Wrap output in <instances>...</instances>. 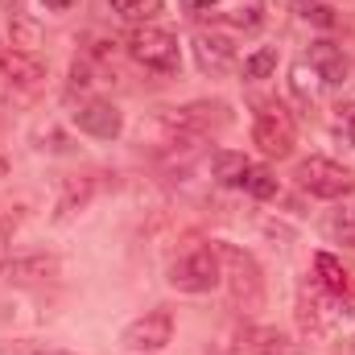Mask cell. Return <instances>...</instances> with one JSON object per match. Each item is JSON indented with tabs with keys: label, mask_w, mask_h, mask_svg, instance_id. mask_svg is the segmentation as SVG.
Returning a JSON list of instances; mask_svg holds the SVG:
<instances>
[{
	"label": "cell",
	"mask_w": 355,
	"mask_h": 355,
	"mask_svg": "<svg viewBox=\"0 0 355 355\" xmlns=\"http://www.w3.org/2000/svg\"><path fill=\"white\" fill-rule=\"evenodd\" d=\"M170 285L182 293H207L219 285V252L215 248H194L170 268Z\"/></svg>",
	"instance_id": "3"
},
{
	"label": "cell",
	"mask_w": 355,
	"mask_h": 355,
	"mask_svg": "<svg viewBox=\"0 0 355 355\" xmlns=\"http://www.w3.org/2000/svg\"><path fill=\"white\" fill-rule=\"evenodd\" d=\"M33 355H71V352H33Z\"/></svg>",
	"instance_id": "25"
},
{
	"label": "cell",
	"mask_w": 355,
	"mask_h": 355,
	"mask_svg": "<svg viewBox=\"0 0 355 355\" xmlns=\"http://www.w3.org/2000/svg\"><path fill=\"white\" fill-rule=\"evenodd\" d=\"M314 272H318V281H322L327 293H347V285H352V281H347V268L339 265L331 252H318V257H314Z\"/></svg>",
	"instance_id": "14"
},
{
	"label": "cell",
	"mask_w": 355,
	"mask_h": 355,
	"mask_svg": "<svg viewBox=\"0 0 355 355\" xmlns=\"http://www.w3.org/2000/svg\"><path fill=\"white\" fill-rule=\"evenodd\" d=\"M124 21H149V17H157L162 12V4L166 0H107Z\"/></svg>",
	"instance_id": "16"
},
{
	"label": "cell",
	"mask_w": 355,
	"mask_h": 355,
	"mask_svg": "<svg viewBox=\"0 0 355 355\" xmlns=\"http://www.w3.org/2000/svg\"><path fill=\"white\" fill-rule=\"evenodd\" d=\"M244 190H248L252 198H272V194H277V178H272L268 166H252L248 178H244Z\"/></svg>",
	"instance_id": "17"
},
{
	"label": "cell",
	"mask_w": 355,
	"mask_h": 355,
	"mask_svg": "<svg viewBox=\"0 0 355 355\" xmlns=\"http://www.w3.org/2000/svg\"><path fill=\"white\" fill-rule=\"evenodd\" d=\"M75 124L91 132V137H99V141H116L120 137V128H124V116L107 103V99H91L83 103L79 112H75Z\"/></svg>",
	"instance_id": "8"
},
{
	"label": "cell",
	"mask_w": 355,
	"mask_h": 355,
	"mask_svg": "<svg viewBox=\"0 0 355 355\" xmlns=\"http://www.w3.org/2000/svg\"><path fill=\"white\" fill-rule=\"evenodd\" d=\"M252 137H257V145L265 149L268 157H289V153H293V120H289V112H285L281 103L261 107Z\"/></svg>",
	"instance_id": "6"
},
{
	"label": "cell",
	"mask_w": 355,
	"mask_h": 355,
	"mask_svg": "<svg viewBox=\"0 0 355 355\" xmlns=\"http://www.w3.org/2000/svg\"><path fill=\"white\" fill-rule=\"evenodd\" d=\"M50 272H54V261H46V257L12 261V265H8V277H12V281H37V277H50Z\"/></svg>",
	"instance_id": "18"
},
{
	"label": "cell",
	"mask_w": 355,
	"mask_h": 355,
	"mask_svg": "<svg viewBox=\"0 0 355 355\" xmlns=\"http://www.w3.org/2000/svg\"><path fill=\"white\" fill-rule=\"evenodd\" d=\"M194 58L202 71H227L236 62V46L223 33H198L194 37Z\"/></svg>",
	"instance_id": "9"
},
{
	"label": "cell",
	"mask_w": 355,
	"mask_h": 355,
	"mask_svg": "<svg viewBox=\"0 0 355 355\" xmlns=\"http://www.w3.org/2000/svg\"><path fill=\"white\" fill-rule=\"evenodd\" d=\"M182 8L194 12V17L227 21L236 29H257L265 21V4L261 0H182Z\"/></svg>",
	"instance_id": "5"
},
{
	"label": "cell",
	"mask_w": 355,
	"mask_h": 355,
	"mask_svg": "<svg viewBox=\"0 0 355 355\" xmlns=\"http://www.w3.org/2000/svg\"><path fill=\"white\" fill-rule=\"evenodd\" d=\"M331 124H335V132L343 137V145H352L355 149V103H339Z\"/></svg>",
	"instance_id": "21"
},
{
	"label": "cell",
	"mask_w": 355,
	"mask_h": 355,
	"mask_svg": "<svg viewBox=\"0 0 355 355\" xmlns=\"http://www.w3.org/2000/svg\"><path fill=\"white\" fill-rule=\"evenodd\" d=\"M318 87H322V79H318V71L302 58V62H293V91L302 95V99H314L318 95Z\"/></svg>",
	"instance_id": "19"
},
{
	"label": "cell",
	"mask_w": 355,
	"mask_h": 355,
	"mask_svg": "<svg viewBox=\"0 0 355 355\" xmlns=\"http://www.w3.org/2000/svg\"><path fill=\"white\" fill-rule=\"evenodd\" d=\"M272 71H277V50H272V46L257 50L252 58H244V75H248V79H268Z\"/></svg>",
	"instance_id": "20"
},
{
	"label": "cell",
	"mask_w": 355,
	"mask_h": 355,
	"mask_svg": "<svg viewBox=\"0 0 355 355\" xmlns=\"http://www.w3.org/2000/svg\"><path fill=\"white\" fill-rule=\"evenodd\" d=\"M302 12H306V17H314V21H318V25H335V17H331V8H322V4H314V8H310V4H306V8H302Z\"/></svg>",
	"instance_id": "23"
},
{
	"label": "cell",
	"mask_w": 355,
	"mask_h": 355,
	"mask_svg": "<svg viewBox=\"0 0 355 355\" xmlns=\"http://www.w3.org/2000/svg\"><path fill=\"white\" fill-rule=\"evenodd\" d=\"M12 46H17L21 54H33V50H37V25H29V21H12Z\"/></svg>",
	"instance_id": "22"
},
{
	"label": "cell",
	"mask_w": 355,
	"mask_h": 355,
	"mask_svg": "<svg viewBox=\"0 0 355 355\" xmlns=\"http://www.w3.org/2000/svg\"><path fill=\"white\" fill-rule=\"evenodd\" d=\"M128 54L149 71H162V75L178 71V37L157 29V25H137L128 33Z\"/></svg>",
	"instance_id": "1"
},
{
	"label": "cell",
	"mask_w": 355,
	"mask_h": 355,
	"mask_svg": "<svg viewBox=\"0 0 355 355\" xmlns=\"http://www.w3.org/2000/svg\"><path fill=\"white\" fill-rule=\"evenodd\" d=\"M170 335H174V318H170L166 310H153V314L137 318V322L120 335V343H124L128 352H162V347L170 343Z\"/></svg>",
	"instance_id": "7"
},
{
	"label": "cell",
	"mask_w": 355,
	"mask_h": 355,
	"mask_svg": "<svg viewBox=\"0 0 355 355\" xmlns=\"http://www.w3.org/2000/svg\"><path fill=\"white\" fill-rule=\"evenodd\" d=\"M248 170H252V162H248L244 153H227V149L215 153V178H219L223 186H244Z\"/></svg>",
	"instance_id": "13"
},
{
	"label": "cell",
	"mask_w": 355,
	"mask_h": 355,
	"mask_svg": "<svg viewBox=\"0 0 355 355\" xmlns=\"http://www.w3.org/2000/svg\"><path fill=\"white\" fill-rule=\"evenodd\" d=\"M236 355H293V343L281 331H272V327H257V331H248L240 339Z\"/></svg>",
	"instance_id": "11"
},
{
	"label": "cell",
	"mask_w": 355,
	"mask_h": 355,
	"mask_svg": "<svg viewBox=\"0 0 355 355\" xmlns=\"http://www.w3.org/2000/svg\"><path fill=\"white\" fill-rule=\"evenodd\" d=\"M306 62L318 71L322 83H347V71H352V67H347V58H343L339 46H331V42H314Z\"/></svg>",
	"instance_id": "10"
},
{
	"label": "cell",
	"mask_w": 355,
	"mask_h": 355,
	"mask_svg": "<svg viewBox=\"0 0 355 355\" xmlns=\"http://www.w3.org/2000/svg\"><path fill=\"white\" fill-rule=\"evenodd\" d=\"M46 8H54V12H67V8H75V0H42Z\"/></svg>",
	"instance_id": "24"
},
{
	"label": "cell",
	"mask_w": 355,
	"mask_h": 355,
	"mask_svg": "<svg viewBox=\"0 0 355 355\" xmlns=\"http://www.w3.org/2000/svg\"><path fill=\"white\" fill-rule=\"evenodd\" d=\"M215 252H219V261H223V265L232 268V297H236V306L257 310V306H261V297H265V281H261L257 261H252L248 252L232 248V244H219Z\"/></svg>",
	"instance_id": "2"
},
{
	"label": "cell",
	"mask_w": 355,
	"mask_h": 355,
	"mask_svg": "<svg viewBox=\"0 0 355 355\" xmlns=\"http://www.w3.org/2000/svg\"><path fill=\"white\" fill-rule=\"evenodd\" d=\"M297 182H302V190H310L314 198H343L355 186L352 170H343V166H335V162H327V157L302 162V166H297Z\"/></svg>",
	"instance_id": "4"
},
{
	"label": "cell",
	"mask_w": 355,
	"mask_h": 355,
	"mask_svg": "<svg viewBox=\"0 0 355 355\" xmlns=\"http://www.w3.org/2000/svg\"><path fill=\"white\" fill-rule=\"evenodd\" d=\"M4 75H8L12 83H21V87H37V83L46 79V67H42L33 54L8 50V54H4Z\"/></svg>",
	"instance_id": "12"
},
{
	"label": "cell",
	"mask_w": 355,
	"mask_h": 355,
	"mask_svg": "<svg viewBox=\"0 0 355 355\" xmlns=\"http://www.w3.org/2000/svg\"><path fill=\"white\" fill-rule=\"evenodd\" d=\"M327 232H331L335 240H343V244H355V202L335 207V215L327 219Z\"/></svg>",
	"instance_id": "15"
}]
</instances>
